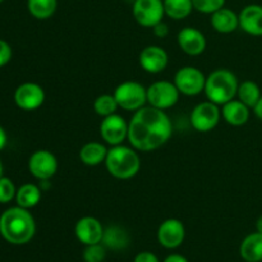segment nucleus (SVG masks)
<instances>
[{"instance_id":"1","label":"nucleus","mask_w":262,"mask_h":262,"mask_svg":"<svg viewBox=\"0 0 262 262\" xmlns=\"http://www.w3.org/2000/svg\"><path fill=\"white\" fill-rule=\"evenodd\" d=\"M173 124L165 110L143 106L135 112L128 123V141L137 151L158 150L170 140Z\"/></svg>"},{"instance_id":"2","label":"nucleus","mask_w":262,"mask_h":262,"mask_svg":"<svg viewBox=\"0 0 262 262\" xmlns=\"http://www.w3.org/2000/svg\"><path fill=\"white\" fill-rule=\"evenodd\" d=\"M35 233V219L27 209L20 206L10 207L0 216V234L12 245L28 243Z\"/></svg>"},{"instance_id":"3","label":"nucleus","mask_w":262,"mask_h":262,"mask_svg":"<svg viewBox=\"0 0 262 262\" xmlns=\"http://www.w3.org/2000/svg\"><path fill=\"white\" fill-rule=\"evenodd\" d=\"M238 87L239 82L237 76L229 69L220 68L206 77L204 92L209 101L216 105H224L237 96Z\"/></svg>"},{"instance_id":"4","label":"nucleus","mask_w":262,"mask_h":262,"mask_svg":"<svg viewBox=\"0 0 262 262\" xmlns=\"http://www.w3.org/2000/svg\"><path fill=\"white\" fill-rule=\"evenodd\" d=\"M110 176L117 179H130L140 171L141 160L137 150L124 145L112 146L105 159Z\"/></svg>"},{"instance_id":"5","label":"nucleus","mask_w":262,"mask_h":262,"mask_svg":"<svg viewBox=\"0 0 262 262\" xmlns=\"http://www.w3.org/2000/svg\"><path fill=\"white\" fill-rule=\"evenodd\" d=\"M113 95L119 107L127 112H137L147 102V89L136 81L122 82Z\"/></svg>"},{"instance_id":"6","label":"nucleus","mask_w":262,"mask_h":262,"mask_svg":"<svg viewBox=\"0 0 262 262\" xmlns=\"http://www.w3.org/2000/svg\"><path fill=\"white\" fill-rule=\"evenodd\" d=\"M181 92L174 82L158 81L154 82L147 89V102L150 106L160 110L173 107L178 102Z\"/></svg>"},{"instance_id":"7","label":"nucleus","mask_w":262,"mask_h":262,"mask_svg":"<svg viewBox=\"0 0 262 262\" xmlns=\"http://www.w3.org/2000/svg\"><path fill=\"white\" fill-rule=\"evenodd\" d=\"M136 22L146 28H152L165 15L164 0H135L132 7Z\"/></svg>"},{"instance_id":"8","label":"nucleus","mask_w":262,"mask_h":262,"mask_svg":"<svg viewBox=\"0 0 262 262\" xmlns=\"http://www.w3.org/2000/svg\"><path fill=\"white\" fill-rule=\"evenodd\" d=\"M206 77L196 67H183L178 69L174 77V84L179 92L186 96H196L205 90Z\"/></svg>"},{"instance_id":"9","label":"nucleus","mask_w":262,"mask_h":262,"mask_svg":"<svg viewBox=\"0 0 262 262\" xmlns=\"http://www.w3.org/2000/svg\"><path fill=\"white\" fill-rule=\"evenodd\" d=\"M222 110L211 101L200 102L191 113V124L197 132H210L220 122Z\"/></svg>"},{"instance_id":"10","label":"nucleus","mask_w":262,"mask_h":262,"mask_svg":"<svg viewBox=\"0 0 262 262\" xmlns=\"http://www.w3.org/2000/svg\"><path fill=\"white\" fill-rule=\"evenodd\" d=\"M30 173L38 181H49L58 171V159L48 150H37L28 160Z\"/></svg>"},{"instance_id":"11","label":"nucleus","mask_w":262,"mask_h":262,"mask_svg":"<svg viewBox=\"0 0 262 262\" xmlns=\"http://www.w3.org/2000/svg\"><path fill=\"white\" fill-rule=\"evenodd\" d=\"M100 135L107 145H122L125 140H128V123L117 113L105 117L100 124Z\"/></svg>"},{"instance_id":"12","label":"nucleus","mask_w":262,"mask_h":262,"mask_svg":"<svg viewBox=\"0 0 262 262\" xmlns=\"http://www.w3.org/2000/svg\"><path fill=\"white\" fill-rule=\"evenodd\" d=\"M14 101L18 107L26 112H32L38 109L45 101V91L37 83L27 82L15 90Z\"/></svg>"},{"instance_id":"13","label":"nucleus","mask_w":262,"mask_h":262,"mask_svg":"<svg viewBox=\"0 0 262 262\" xmlns=\"http://www.w3.org/2000/svg\"><path fill=\"white\" fill-rule=\"evenodd\" d=\"M186 238V228L178 219H166L158 229V241L163 247L168 250L178 248Z\"/></svg>"},{"instance_id":"14","label":"nucleus","mask_w":262,"mask_h":262,"mask_svg":"<svg viewBox=\"0 0 262 262\" xmlns=\"http://www.w3.org/2000/svg\"><path fill=\"white\" fill-rule=\"evenodd\" d=\"M104 230L105 229L101 223L94 216L81 217L76 223V228H74L77 239L83 243L84 246L101 243L102 237H104Z\"/></svg>"},{"instance_id":"15","label":"nucleus","mask_w":262,"mask_h":262,"mask_svg":"<svg viewBox=\"0 0 262 262\" xmlns=\"http://www.w3.org/2000/svg\"><path fill=\"white\" fill-rule=\"evenodd\" d=\"M169 63V55L161 46H146L140 54V66L143 71L151 74H158L165 71Z\"/></svg>"},{"instance_id":"16","label":"nucleus","mask_w":262,"mask_h":262,"mask_svg":"<svg viewBox=\"0 0 262 262\" xmlns=\"http://www.w3.org/2000/svg\"><path fill=\"white\" fill-rule=\"evenodd\" d=\"M178 45L187 55H201L206 49V37L200 30L194 27H184L178 33Z\"/></svg>"},{"instance_id":"17","label":"nucleus","mask_w":262,"mask_h":262,"mask_svg":"<svg viewBox=\"0 0 262 262\" xmlns=\"http://www.w3.org/2000/svg\"><path fill=\"white\" fill-rule=\"evenodd\" d=\"M239 27L251 36H262V5H246L239 14Z\"/></svg>"},{"instance_id":"18","label":"nucleus","mask_w":262,"mask_h":262,"mask_svg":"<svg viewBox=\"0 0 262 262\" xmlns=\"http://www.w3.org/2000/svg\"><path fill=\"white\" fill-rule=\"evenodd\" d=\"M210 22L216 32L227 35L234 32L239 27V15L234 10L223 7L222 9L212 13Z\"/></svg>"},{"instance_id":"19","label":"nucleus","mask_w":262,"mask_h":262,"mask_svg":"<svg viewBox=\"0 0 262 262\" xmlns=\"http://www.w3.org/2000/svg\"><path fill=\"white\" fill-rule=\"evenodd\" d=\"M222 117L228 124L233 127H241L250 119V107L243 104L241 100H230L223 105Z\"/></svg>"},{"instance_id":"20","label":"nucleus","mask_w":262,"mask_h":262,"mask_svg":"<svg viewBox=\"0 0 262 262\" xmlns=\"http://www.w3.org/2000/svg\"><path fill=\"white\" fill-rule=\"evenodd\" d=\"M239 255L246 262L262 261V234L251 233L242 241L239 247Z\"/></svg>"},{"instance_id":"21","label":"nucleus","mask_w":262,"mask_h":262,"mask_svg":"<svg viewBox=\"0 0 262 262\" xmlns=\"http://www.w3.org/2000/svg\"><path fill=\"white\" fill-rule=\"evenodd\" d=\"M101 243L105 247L113 251L124 250L129 245V235L124 228L119 227V225H112L104 230Z\"/></svg>"},{"instance_id":"22","label":"nucleus","mask_w":262,"mask_h":262,"mask_svg":"<svg viewBox=\"0 0 262 262\" xmlns=\"http://www.w3.org/2000/svg\"><path fill=\"white\" fill-rule=\"evenodd\" d=\"M107 148L100 142H89L82 146L79 151V159L84 165L96 166L105 163L107 155Z\"/></svg>"},{"instance_id":"23","label":"nucleus","mask_w":262,"mask_h":262,"mask_svg":"<svg viewBox=\"0 0 262 262\" xmlns=\"http://www.w3.org/2000/svg\"><path fill=\"white\" fill-rule=\"evenodd\" d=\"M15 201H17L18 206L23 207V209H32V207L37 206L38 202L41 201V188L32 183L23 184L17 191Z\"/></svg>"},{"instance_id":"24","label":"nucleus","mask_w":262,"mask_h":262,"mask_svg":"<svg viewBox=\"0 0 262 262\" xmlns=\"http://www.w3.org/2000/svg\"><path fill=\"white\" fill-rule=\"evenodd\" d=\"M164 9L170 19L183 20L191 15L194 8L192 0H164Z\"/></svg>"},{"instance_id":"25","label":"nucleus","mask_w":262,"mask_h":262,"mask_svg":"<svg viewBox=\"0 0 262 262\" xmlns=\"http://www.w3.org/2000/svg\"><path fill=\"white\" fill-rule=\"evenodd\" d=\"M58 8V0H27V9L33 18L40 20L53 17Z\"/></svg>"},{"instance_id":"26","label":"nucleus","mask_w":262,"mask_h":262,"mask_svg":"<svg viewBox=\"0 0 262 262\" xmlns=\"http://www.w3.org/2000/svg\"><path fill=\"white\" fill-rule=\"evenodd\" d=\"M238 100L243 102L245 105H247L248 107H255V105L257 104V101L260 100L261 90L256 82L253 81H245L242 83H239L238 87Z\"/></svg>"},{"instance_id":"27","label":"nucleus","mask_w":262,"mask_h":262,"mask_svg":"<svg viewBox=\"0 0 262 262\" xmlns=\"http://www.w3.org/2000/svg\"><path fill=\"white\" fill-rule=\"evenodd\" d=\"M118 107H119V105H118L114 95H109V94L100 95V96H97L94 101L95 113L102 118L109 117V115L112 114H115Z\"/></svg>"},{"instance_id":"28","label":"nucleus","mask_w":262,"mask_h":262,"mask_svg":"<svg viewBox=\"0 0 262 262\" xmlns=\"http://www.w3.org/2000/svg\"><path fill=\"white\" fill-rule=\"evenodd\" d=\"M106 257V247L101 243L86 246L83 251L84 262H102Z\"/></svg>"},{"instance_id":"29","label":"nucleus","mask_w":262,"mask_h":262,"mask_svg":"<svg viewBox=\"0 0 262 262\" xmlns=\"http://www.w3.org/2000/svg\"><path fill=\"white\" fill-rule=\"evenodd\" d=\"M192 3L194 10L204 14H212L225 5V0H192Z\"/></svg>"},{"instance_id":"30","label":"nucleus","mask_w":262,"mask_h":262,"mask_svg":"<svg viewBox=\"0 0 262 262\" xmlns=\"http://www.w3.org/2000/svg\"><path fill=\"white\" fill-rule=\"evenodd\" d=\"M15 194H17V189L12 179L2 177L0 178V204L10 202L13 199H15Z\"/></svg>"},{"instance_id":"31","label":"nucleus","mask_w":262,"mask_h":262,"mask_svg":"<svg viewBox=\"0 0 262 262\" xmlns=\"http://www.w3.org/2000/svg\"><path fill=\"white\" fill-rule=\"evenodd\" d=\"M12 59V48L9 43L0 40V67H4Z\"/></svg>"},{"instance_id":"32","label":"nucleus","mask_w":262,"mask_h":262,"mask_svg":"<svg viewBox=\"0 0 262 262\" xmlns=\"http://www.w3.org/2000/svg\"><path fill=\"white\" fill-rule=\"evenodd\" d=\"M152 31H154V35H155L156 37L165 38L166 36L169 35V26L166 25L165 22H163V20H161L160 23H158L156 26H154Z\"/></svg>"},{"instance_id":"33","label":"nucleus","mask_w":262,"mask_h":262,"mask_svg":"<svg viewBox=\"0 0 262 262\" xmlns=\"http://www.w3.org/2000/svg\"><path fill=\"white\" fill-rule=\"evenodd\" d=\"M133 262H160L159 261L158 256L154 255L152 252H148V251H145V252H140L135 257V261Z\"/></svg>"},{"instance_id":"34","label":"nucleus","mask_w":262,"mask_h":262,"mask_svg":"<svg viewBox=\"0 0 262 262\" xmlns=\"http://www.w3.org/2000/svg\"><path fill=\"white\" fill-rule=\"evenodd\" d=\"M164 262H189L184 256L178 255V253H173V255H169L168 257L164 260Z\"/></svg>"},{"instance_id":"35","label":"nucleus","mask_w":262,"mask_h":262,"mask_svg":"<svg viewBox=\"0 0 262 262\" xmlns=\"http://www.w3.org/2000/svg\"><path fill=\"white\" fill-rule=\"evenodd\" d=\"M253 112H255L256 117H257L260 120H262V96L257 101V104L255 105V107H253Z\"/></svg>"},{"instance_id":"36","label":"nucleus","mask_w":262,"mask_h":262,"mask_svg":"<svg viewBox=\"0 0 262 262\" xmlns=\"http://www.w3.org/2000/svg\"><path fill=\"white\" fill-rule=\"evenodd\" d=\"M7 145V133H5L4 128L0 125V151L5 147Z\"/></svg>"},{"instance_id":"37","label":"nucleus","mask_w":262,"mask_h":262,"mask_svg":"<svg viewBox=\"0 0 262 262\" xmlns=\"http://www.w3.org/2000/svg\"><path fill=\"white\" fill-rule=\"evenodd\" d=\"M256 229H257L258 233H261L262 234V215L258 217L257 222H256Z\"/></svg>"},{"instance_id":"38","label":"nucleus","mask_w":262,"mask_h":262,"mask_svg":"<svg viewBox=\"0 0 262 262\" xmlns=\"http://www.w3.org/2000/svg\"><path fill=\"white\" fill-rule=\"evenodd\" d=\"M2 174H3V165H2V161H0V178H2Z\"/></svg>"},{"instance_id":"39","label":"nucleus","mask_w":262,"mask_h":262,"mask_svg":"<svg viewBox=\"0 0 262 262\" xmlns=\"http://www.w3.org/2000/svg\"><path fill=\"white\" fill-rule=\"evenodd\" d=\"M3 2H4V0H0V3H3Z\"/></svg>"}]
</instances>
